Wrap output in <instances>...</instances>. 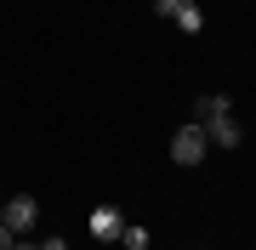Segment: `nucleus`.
<instances>
[{"instance_id": "nucleus-1", "label": "nucleus", "mask_w": 256, "mask_h": 250, "mask_svg": "<svg viewBox=\"0 0 256 250\" xmlns=\"http://www.w3.org/2000/svg\"><path fill=\"white\" fill-rule=\"evenodd\" d=\"M205 148H210V142H205V125H182L171 137V159H176V165H200Z\"/></svg>"}, {"instance_id": "nucleus-2", "label": "nucleus", "mask_w": 256, "mask_h": 250, "mask_svg": "<svg viewBox=\"0 0 256 250\" xmlns=\"http://www.w3.org/2000/svg\"><path fill=\"white\" fill-rule=\"evenodd\" d=\"M0 222H6L12 233H28V228L40 222V205L28 199V194H18V199H6V205H0Z\"/></svg>"}, {"instance_id": "nucleus-3", "label": "nucleus", "mask_w": 256, "mask_h": 250, "mask_svg": "<svg viewBox=\"0 0 256 250\" xmlns=\"http://www.w3.org/2000/svg\"><path fill=\"white\" fill-rule=\"evenodd\" d=\"M200 125H205L210 148H239V137H245V131L234 125V114H210V120H200Z\"/></svg>"}, {"instance_id": "nucleus-4", "label": "nucleus", "mask_w": 256, "mask_h": 250, "mask_svg": "<svg viewBox=\"0 0 256 250\" xmlns=\"http://www.w3.org/2000/svg\"><path fill=\"white\" fill-rule=\"evenodd\" d=\"M120 228H126V216H120L114 205H97V211H92V239L114 245V239H120Z\"/></svg>"}, {"instance_id": "nucleus-5", "label": "nucleus", "mask_w": 256, "mask_h": 250, "mask_svg": "<svg viewBox=\"0 0 256 250\" xmlns=\"http://www.w3.org/2000/svg\"><path fill=\"white\" fill-rule=\"evenodd\" d=\"M171 17H176V28H182V34H200V28H205V11L194 6V0H188V6H176Z\"/></svg>"}, {"instance_id": "nucleus-6", "label": "nucleus", "mask_w": 256, "mask_h": 250, "mask_svg": "<svg viewBox=\"0 0 256 250\" xmlns=\"http://www.w3.org/2000/svg\"><path fill=\"white\" fill-rule=\"evenodd\" d=\"M120 245H126V250H148V228L126 222V228H120Z\"/></svg>"}, {"instance_id": "nucleus-7", "label": "nucleus", "mask_w": 256, "mask_h": 250, "mask_svg": "<svg viewBox=\"0 0 256 250\" xmlns=\"http://www.w3.org/2000/svg\"><path fill=\"white\" fill-rule=\"evenodd\" d=\"M210 114H228V97H205L200 102V120H210Z\"/></svg>"}, {"instance_id": "nucleus-8", "label": "nucleus", "mask_w": 256, "mask_h": 250, "mask_svg": "<svg viewBox=\"0 0 256 250\" xmlns=\"http://www.w3.org/2000/svg\"><path fill=\"white\" fill-rule=\"evenodd\" d=\"M40 250H68V239H63V233H52V239H40Z\"/></svg>"}, {"instance_id": "nucleus-9", "label": "nucleus", "mask_w": 256, "mask_h": 250, "mask_svg": "<svg viewBox=\"0 0 256 250\" xmlns=\"http://www.w3.org/2000/svg\"><path fill=\"white\" fill-rule=\"evenodd\" d=\"M154 6L165 11V17H171V11H176V6H188V0H154Z\"/></svg>"}, {"instance_id": "nucleus-10", "label": "nucleus", "mask_w": 256, "mask_h": 250, "mask_svg": "<svg viewBox=\"0 0 256 250\" xmlns=\"http://www.w3.org/2000/svg\"><path fill=\"white\" fill-rule=\"evenodd\" d=\"M12 239H18V233H12L6 222H0V250H12Z\"/></svg>"}, {"instance_id": "nucleus-11", "label": "nucleus", "mask_w": 256, "mask_h": 250, "mask_svg": "<svg viewBox=\"0 0 256 250\" xmlns=\"http://www.w3.org/2000/svg\"><path fill=\"white\" fill-rule=\"evenodd\" d=\"M12 250H40V245H18V239H12Z\"/></svg>"}]
</instances>
